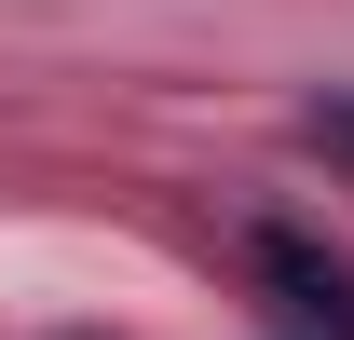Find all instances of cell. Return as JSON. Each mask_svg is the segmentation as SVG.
Here are the masks:
<instances>
[{"label":"cell","instance_id":"6da1fadb","mask_svg":"<svg viewBox=\"0 0 354 340\" xmlns=\"http://www.w3.org/2000/svg\"><path fill=\"white\" fill-rule=\"evenodd\" d=\"M245 258H259V286L286 299L313 340H354V272H341L327 245H300V232H245Z\"/></svg>","mask_w":354,"mask_h":340},{"label":"cell","instance_id":"7a4b0ae2","mask_svg":"<svg viewBox=\"0 0 354 340\" xmlns=\"http://www.w3.org/2000/svg\"><path fill=\"white\" fill-rule=\"evenodd\" d=\"M300 136H313V150L354 177V95H313V109H300Z\"/></svg>","mask_w":354,"mask_h":340}]
</instances>
